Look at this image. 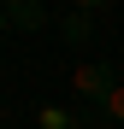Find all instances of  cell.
<instances>
[{
  "label": "cell",
  "mask_w": 124,
  "mask_h": 129,
  "mask_svg": "<svg viewBox=\"0 0 124 129\" xmlns=\"http://www.w3.org/2000/svg\"><path fill=\"white\" fill-rule=\"evenodd\" d=\"M100 112H107V123H112V129H124V82H118L107 100H100Z\"/></svg>",
  "instance_id": "obj_5"
},
{
  "label": "cell",
  "mask_w": 124,
  "mask_h": 129,
  "mask_svg": "<svg viewBox=\"0 0 124 129\" xmlns=\"http://www.w3.org/2000/svg\"><path fill=\"white\" fill-rule=\"evenodd\" d=\"M36 129H83V123L65 112V106H41V112H36Z\"/></svg>",
  "instance_id": "obj_4"
},
{
  "label": "cell",
  "mask_w": 124,
  "mask_h": 129,
  "mask_svg": "<svg viewBox=\"0 0 124 129\" xmlns=\"http://www.w3.org/2000/svg\"><path fill=\"white\" fill-rule=\"evenodd\" d=\"M12 18H18V29H41V24H47V6H36V0H12Z\"/></svg>",
  "instance_id": "obj_3"
},
{
  "label": "cell",
  "mask_w": 124,
  "mask_h": 129,
  "mask_svg": "<svg viewBox=\"0 0 124 129\" xmlns=\"http://www.w3.org/2000/svg\"><path fill=\"white\" fill-rule=\"evenodd\" d=\"M107 12V0H77V6L59 18V35L71 41V47H89V35H95V18Z\"/></svg>",
  "instance_id": "obj_2"
},
{
  "label": "cell",
  "mask_w": 124,
  "mask_h": 129,
  "mask_svg": "<svg viewBox=\"0 0 124 129\" xmlns=\"http://www.w3.org/2000/svg\"><path fill=\"white\" fill-rule=\"evenodd\" d=\"M18 29V18H12V6H0V35H12Z\"/></svg>",
  "instance_id": "obj_6"
},
{
  "label": "cell",
  "mask_w": 124,
  "mask_h": 129,
  "mask_svg": "<svg viewBox=\"0 0 124 129\" xmlns=\"http://www.w3.org/2000/svg\"><path fill=\"white\" fill-rule=\"evenodd\" d=\"M112 88H118V76H112V64H107V59H83L77 71H71V94H83V100H95V106L107 100Z\"/></svg>",
  "instance_id": "obj_1"
}]
</instances>
